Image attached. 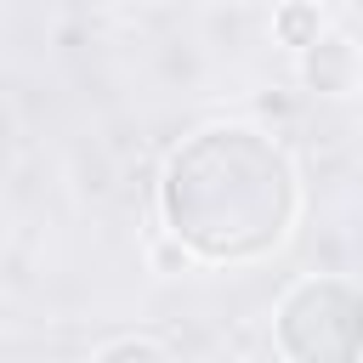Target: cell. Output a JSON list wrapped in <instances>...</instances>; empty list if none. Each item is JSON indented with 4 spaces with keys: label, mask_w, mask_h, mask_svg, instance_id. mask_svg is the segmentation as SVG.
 <instances>
[{
    "label": "cell",
    "mask_w": 363,
    "mask_h": 363,
    "mask_svg": "<svg viewBox=\"0 0 363 363\" xmlns=\"http://www.w3.org/2000/svg\"><path fill=\"white\" fill-rule=\"evenodd\" d=\"M204 363H244V357H233V352H216V357H204Z\"/></svg>",
    "instance_id": "8992f818"
},
{
    "label": "cell",
    "mask_w": 363,
    "mask_h": 363,
    "mask_svg": "<svg viewBox=\"0 0 363 363\" xmlns=\"http://www.w3.org/2000/svg\"><path fill=\"white\" fill-rule=\"evenodd\" d=\"M301 210V182L289 153L255 125L193 130L159 176V216L170 244L193 261H261L272 255Z\"/></svg>",
    "instance_id": "6da1fadb"
},
{
    "label": "cell",
    "mask_w": 363,
    "mask_h": 363,
    "mask_svg": "<svg viewBox=\"0 0 363 363\" xmlns=\"http://www.w3.org/2000/svg\"><path fill=\"white\" fill-rule=\"evenodd\" d=\"M306 62V85L312 91H329V96H340V91H352L357 85V51H352V40H340V34H323L312 51H301Z\"/></svg>",
    "instance_id": "3957f363"
},
{
    "label": "cell",
    "mask_w": 363,
    "mask_h": 363,
    "mask_svg": "<svg viewBox=\"0 0 363 363\" xmlns=\"http://www.w3.org/2000/svg\"><path fill=\"white\" fill-rule=\"evenodd\" d=\"M272 34H278V45L312 51V45L323 40V11H318V6H306V0H289V6H278V11H272Z\"/></svg>",
    "instance_id": "277c9868"
},
{
    "label": "cell",
    "mask_w": 363,
    "mask_h": 363,
    "mask_svg": "<svg viewBox=\"0 0 363 363\" xmlns=\"http://www.w3.org/2000/svg\"><path fill=\"white\" fill-rule=\"evenodd\" d=\"M272 340L284 363H363V289L352 278H301L272 312Z\"/></svg>",
    "instance_id": "7a4b0ae2"
},
{
    "label": "cell",
    "mask_w": 363,
    "mask_h": 363,
    "mask_svg": "<svg viewBox=\"0 0 363 363\" xmlns=\"http://www.w3.org/2000/svg\"><path fill=\"white\" fill-rule=\"evenodd\" d=\"M96 363H170V352H164L159 340H142V335H125V340H113V346H102V352H96Z\"/></svg>",
    "instance_id": "5b68a950"
}]
</instances>
